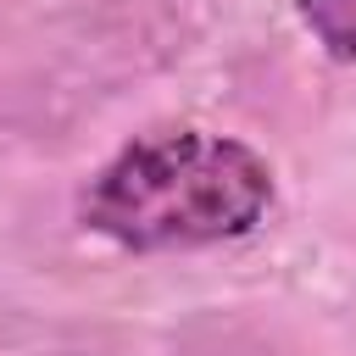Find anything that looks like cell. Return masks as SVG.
<instances>
[{"instance_id":"obj_2","label":"cell","mask_w":356,"mask_h":356,"mask_svg":"<svg viewBox=\"0 0 356 356\" xmlns=\"http://www.w3.org/2000/svg\"><path fill=\"white\" fill-rule=\"evenodd\" d=\"M295 11L328 61H356V0H295Z\"/></svg>"},{"instance_id":"obj_1","label":"cell","mask_w":356,"mask_h":356,"mask_svg":"<svg viewBox=\"0 0 356 356\" xmlns=\"http://www.w3.org/2000/svg\"><path fill=\"white\" fill-rule=\"evenodd\" d=\"M267 206V156L211 128H150L78 189V222L122 250H200L245 239Z\"/></svg>"}]
</instances>
